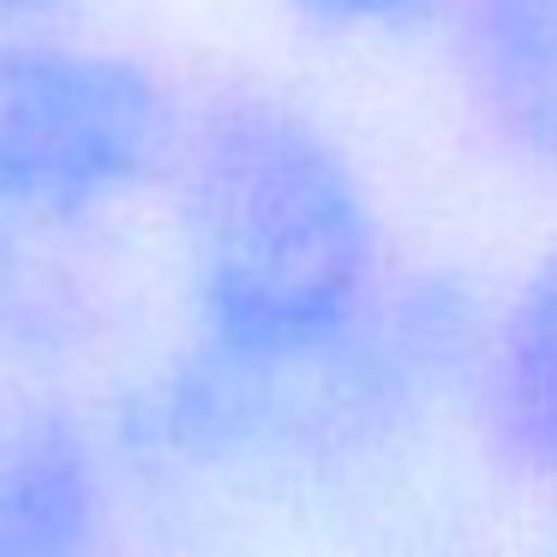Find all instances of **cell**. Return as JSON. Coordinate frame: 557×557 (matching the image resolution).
Masks as SVG:
<instances>
[{
  "label": "cell",
  "instance_id": "5b68a950",
  "mask_svg": "<svg viewBox=\"0 0 557 557\" xmlns=\"http://www.w3.org/2000/svg\"><path fill=\"white\" fill-rule=\"evenodd\" d=\"M504 413L516 444L557 473V258L528 282L504 330Z\"/></svg>",
  "mask_w": 557,
  "mask_h": 557
},
{
  "label": "cell",
  "instance_id": "277c9868",
  "mask_svg": "<svg viewBox=\"0 0 557 557\" xmlns=\"http://www.w3.org/2000/svg\"><path fill=\"white\" fill-rule=\"evenodd\" d=\"M90 504V461L66 425L25 420L0 437V557H78Z\"/></svg>",
  "mask_w": 557,
  "mask_h": 557
},
{
  "label": "cell",
  "instance_id": "52a82bcc",
  "mask_svg": "<svg viewBox=\"0 0 557 557\" xmlns=\"http://www.w3.org/2000/svg\"><path fill=\"white\" fill-rule=\"evenodd\" d=\"M61 7H73V0H0V42H13V30L61 13Z\"/></svg>",
  "mask_w": 557,
  "mask_h": 557
},
{
  "label": "cell",
  "instance_id": "8992f818",
  "mask_svg": "<svg viewBox=\"0 0 557 557\" xmlns=\"http://www.w3.org/2000/svg\"><path fill=\"white\" fill-rule=\"evenodd\" d=\"M312 25H396V18L425 13L432 0H288Z\"/></svg>",
  "mask_w": 557,
  "mask_h": 557
},
{
  "label": "cell",
  "instance_id": "3957f363",
  "mask_svg": "<svg viewBox=\"0 0 557 557\" xmlns=\"http://www.w3.org/2000/svg\"><path fill=\"white\" fill-rule=\"evenodd\" d=\"M461 54L497 121L557 157V0H461Z\"/></svg>",
  "mask_w": 557,
  "mask_h": 557
},
{
  "label": "cell",
  "instance_id": "7a4b0ae2",
  "mask_svg": "<svg viewBox=\"0 0 557 557\" xmlns=\"http://www.w3.org/2000/svg\"><path fill=\"white\" fill-rule=\"evenodd\" d=\"M174 150L181 114L150 66L73 42H0V216L85 222Z\"/></svg>",
  "mask_w": 557,
  "mask_h": 557
},
{
  "label": "cell",
  "instance_id": "6da1fadb",
  "mask_svg": "<svg viewBox=\"0 0 557 557\" xmlns=\"http://www.w3.org/2000/svg\"><path fill=\"white\" fill-rule=\"evenodd\" d=\"M205 354L276 377L348 348L372 300L377 228L336 138L276 97H216L174 150Z\"/></svg>",
  "mask_w": 557,
  "mask_h": 557
}]
</instances>
